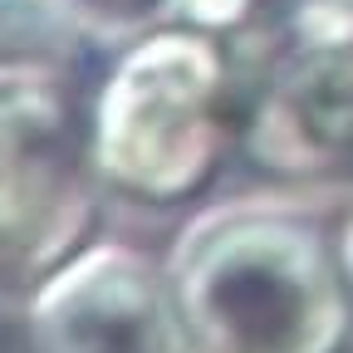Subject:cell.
I'll list each match as a JSON object with an SVG mask.
<instances>
[{
  "instance_id": "cell-1",
  "label": "cell",
  "mask_w": 353,
  "mask_h": 353,
  "mask_svg": "<svg viewBox=\"0 0 353 353\" xmlns=\"http://www.w3.org/2000/svg\"><path fill=\"white\" fill-rule=\"evenodd\" d=\"M196 353H348L343 245L309 216L245 206L187 231L167 265Z\"/></svg>"
},
{
  "instance_id": "cell-2",
  "label": "cell",
  "mask_w": 353,
  "mask_h": 353,
  "mask_svg": "<svg viewBox=\"0 0 353 353\" xmlns=\"http://www.w3.org/2000/svg\"><path fill=\"white\" fill-rule=\"evenodd\" d=\"M221 44L236 148L280 176H348L353 0H255Z\"/></svg>"
},
{
  "instance_id": "cell-3",
  "label": "cell",
  "mask_w": 353,
  "mask_h": 353,
  "mask_svg": "<svg viewBox=\"0 0 353 353\" xmlns=\"http://www.w3.org/2000/svg\"><path fill=\"white\" fill-rule=\"evenodd\" d=\"M231 148L236 113L226 44L196 25L132 44L113 64L88 123V157L99 176L152 206L196 196Z\"/></svg>"
},
{
  "instance_id": "cell-4",
  "label": "cell",
  "mask_w": 353,
  "mask_h": 353,
  "mask_svg": "<svg viewBox=\"0 0 353 353\" xmlns=\"http://www.w3.org/2000/svg\"><path fill=\"white\" fill-rule=\"evenodd\" d=\"M88 132L54 83L0 79V290L34 294L88 250Z\"/></svg>"
},
{
  "instance_id": "cell-5",
  "label": "cell",
  "mask_w": 353,
  "mask_h": 353,
  "mask_svg": "<svg viewBox=\"0 0 353 353\" xmlns=\"http://www.w3.org/2000/svg\"><path fill=\"white\" fill-rule=\"evenodd\" d=\"M25 353H196V348L167 270L123 245H88L30 294Z\"/></svg>"
},
{
  "instance_id": "cell-6",
  "label": "cell",
  "mask_w": 353,
  "mask_h": 353,
  "mask_svg": "<svg viewBox=\"0 0 353 353\" xmlns=\"http://www.w3.org/2000/svg\"><path fill=\"white\" fill-rule=\"evenodd\" d=\"M343 265H348V280H353V221H348V231H343Z\"/></svg>"
}]
</instances>
